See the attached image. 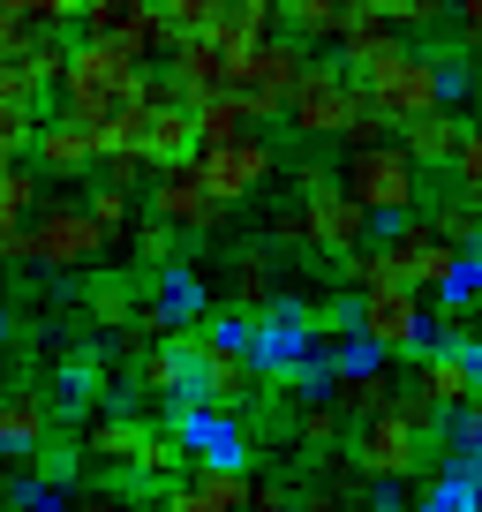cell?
Listing matches in <instances>:
<instances>
[{"mask_svg":"<svg viewBox=\"0 0 482 512\" xmlns=\"http://www.w3.org/2000/svg\"><path fill=\"white\" fill-rule=\"evenodd\" d=\"M151 68L144 61H129V53L113 46V38H83V46H68V61H61V113L68 121H83V128H98V121H113L121 106H136V83H144Z\"/></svg>","mask_w":482,"mask_h":512,"instance_id":"1","label":"cell"},{"mask_svg":"<svg viewBox=\"0 0 482 512\" xmlns=\"http://www.w3.org/2000/svg\"><path fill=\"white\" fill-rule=\"evenodd\" d=\"M287 121L302 128V136L385 144V121L362 106V91H354V76L339 61H302V76H294V91H287Z\"/></svg>","mask_w":482,"mask_h":512,"instance_id":"2","label":"cell"},{"mask_svg":"<svg viewBox=\"0 0 482 512\" xmlns=\"http://www.w3.org/2000/svg\"><path fill=\"white\" fill-rule=\"evenodd\" d=\"M332 181H339V196L362 204L370 219H415V204H422V166L407 159L400 144H354Z\"/></svg>","mask_w":482,"mask_h":512,"instance_id":"3","label":"cell"},{"mask_svg":"<svg viewBox=\"0 0 482 512\" xmlns=\"http://www.w3.org/2000/svg\"><path fill=\"white\" fill-rule=\"evenodd\" d=\"M354 91H362V106H370L385 128H407L415 113L445 106V91H437V53H415V46H392L385 61H370Z\"/></svg>","mask_w":482,"mask_h":512,"instance_id":"4","label":"cell"},{"mask_svg":"<svg viewBox=\"0 0 482 512\" xmlns=\"http://www.w3.org/2000/svg\"><path fill=\"white\" fill-rule=\"evenodd\" d=\"M302 61H309L302 46L264 38V46H249L234 68H226V98L241 106V128H249V136H257L264 121H279V113H287V91H294V76H302Z\"/></svg>","mask_w":482,"mask_h":512,"instance_id":"5","label":"cell"},{"mask_svg":"<svg viewBox=\"0 0 482 512\" xmlns=\"http://www.w3.org/2000/svg\"><path fill=\"white\" fill-rule=\"evenodd\" d=\"M294 189H302V204H294V219H302V249H324V256H354V249H370V211L347 204L339 196V181L324 174V166H302L294 174Z\"/></svg>","mask_w":482,"mask_h":512,"instance_id":"6","label":"cell"},{"mask_svg":"<svg viewBox=\"0 0 482 512\" xmlns=\"http://www.w3.org/2000/svg\"><path fill=\"white\" fill-rule=\"evenodd\" d=\"M241 354H249V369L257 377H272V384H287L294 400H317L324 384V347L309 332H294V324H279V317H249V339H241Z\"/></svg>","mask_w":482,"mask_h":512,"instance_id":"7","label":"cell"},{"mask_svg":"<svg viewBox=\"0 0 482 512\" xmlns=\"http://www.w3.org/2000/svg\"><path fill=\"white\" fill-rule=\"evenodd\" d=\"M354 339H370L385 362H415L422 347L437 339V317L422 294L392 287V294H354Z\"/></svg>","mask_w":482,"mask_h":512,"instance_id":"8","label":"cell"},{"mask_svg":"<svg viewBox=\"0 0 482 512\" xmlns=\"http://www.w3.org/2000/svg\"><path fill=\"white\" fill-rule=\"evenodd\" d=\"M347 460H354V475H370V482H422V460H430V437H415L400 422V407H385V415H370V422H354L347 430Z\"/></svg>","mask_w":482,"mask_h":512,"instance_id":"9","label":"cell"},{"mask_svg":"<svg viewBox=\"0 0 482 512\" xmlns=\"http://www.w3.org/2000/svg\"><path fill=\"white\" fill-rule=\"evenodd\" d=\"M159 430L174 437L181 452H196L211 475H249V430H241L234 415H211V407H196V400H174Z\"/></svg>","mask_w":482,"mask_h":512,"instance_id":"10","label":"cell"},{"mask_svg":"<svg viewBox=\"0 0 482 512\" xmlns=\"http://www.w3.org/2000/svg\"><path fill=\"white\" fill-rule=\"evenodd\" d=\"M196 181H204V196L211 204H249V196L264 189V181H272V144H264V136H234V144H211V151H196Z\"/></svg>","mask_w":482,"mask_h":512,"instance_id":"11","label":"cell"},{"mask_svg":"<svg viewBox=\"0 0 482 512\" xmlns=\"http://www.w3.org/2000/svg\"><path fill=\"white\" fill-rule=\"evenodd\" d=\"M106 249H113V234L83 204H61L46 219H31V264H46V272H91Z\"/></svg>","mask_w":482,"mask_h":512,"instance_id":"12","label":"cell"},{"mask_svg":"<svg viewBox=\"0 0 482 512\" xmlns=\"http://www.w3.org/2000/svg\"><path fill=\"white\" fill-rule=\"evenodd\" d=\"M196 369H204V332H166L159 347L136 354V384L159 400H196Z\"/></svg>","mask_w":482,"mask_h":512,"instance_id":"13","label":"cell"},{"mask_svg":"<svg viewBox=\"0 0 482 512\" xmlns=\"http://www.w3.org/2000/svg\"><path fill=\"white\" fill-rule=\"evenodd\" d=\"M136 317H144L151 332H196V324L211 317V294H204V279H196L189 264H159V279H151V309H136Z\"/></svg>","mask_w":482,"mask_h":512,"instance_id":"14","label":"cell"},{"mask_svg":"<svg viewBox=\"0 0 482 512\" xmlns=\"http://www.w3.org/2000/svg\"><path fill=\"white\" fill-rule=\"evenodd\" d=\"M257 400V369H249V354L241 347H211L204 339V369H196V407H211V415H234Z\"/></svg>","mask_w":482,"mask_h":512,"instance_id":"15","label":"cell"},{"mask_svg":"<svg viewBox=\"0 0 482 512\" xmlns=\"http://www.w3.org/2000/svg\"><path fill=\"white\" fill-rule=\"evenodd\" d=\"M151 219L174 226V234H204V226H219V204L204 196L196 166H159V181H151Z\"/></svg>","mask_w":482,"mask_h":512,"instance_id":"16","label":"cell"},{"mask_svg":"<svg viewBox=\"0 0 482 512\" xmlns=\"http://www.w3.org/2000/svg\"><path fill=\"white\" fill-rule=\"evenodd\" d=\"M422 362V377H415V392L437 407V415H452V407H475V369H482V354H460V347H422L415 354Z\"/></svg>","mask_w":482,"mask_h":512,"instance_id":"17","label":"cell"},{"mask_svg":"<svg viewBox=\"0 0 482 512\" xmlns=\"http://www.w3.org/2000/svg\"><path fill=\"white\" fill-rule=\"evenodd\" d=\"M38 166H0V264H31V211H38Z\"/></svg>","mask_w":482,"mask_h":512,"instance_id":"18","label":"cell"},{"mask_svg":"<svg viewBox=\"0 0 482 512\" xmlns=\"http://www.w3.org/2000/svg\"><path fill=\"white\" fill-rule=\"evenodd\" d=\"M31 151H38V166L46 174H83V166H98V136L83 121H31Z\"/></svg>","mask_w":482,"mask_h":512,"instance_id":"19","label":"cell"},{"mask_svg":"<svg viewBox=\"0 0 482 512\" xmlns=\"http://www.w3.org/2000/svg\"><path fill=\"white\" fill-rule=\"evenodd\" d=\"M166 512H249V475H174L166 482Z\"/></svg>","mask_w":482,"mask_h":512,"instance_id":"20","label":"cell"},{"mask_svg":"<svg viewBox=\"0 0 482 512\" xmlns=\"http://www.w3.org/2000/svg\"><path fill=\"white\" fill-rule=\"evenodd\" d=\"M226 68H234V61H226V53L211 46L204 31H196V38H174V68H166V76H174V91L196 106V98L226 91Z\"/></svg>","mask_w":482,"mask_h":512,"instance_id":"21","label":"cell"},{"mask_svg":"<svg viewBox=\"0 0 482 512\" xmlns=\"http://www.w3.org/2000/svg\"><path fill=\"white\" fill-rule=\"evenodd\" d=\"M46 437H53V400L46 392H8V400H0V452H8V460L38 452Z\"/></svg>","mask_w":482,"mask_h":512,"instance_id":"22","label":"cell"},{"mask_svg":"<svg viewBox=\"0 0 482 512\" xmlns=\"http://www.w3.org/2000/svg\"><path fill=\"white\" fill-rule=\"evenodd\" d=\"M136 159H144V166H189V159H196V121H189V106L144 113V144H136Z\"/></svg>","mask_w":482,"mask_h":512,"instance_id":"23","label":"cell"},{"mask_svg":"<svg viewBox=\"0 0 482 512\" xmlns=\"http://www.w3.org/2000/svg\"><path fill=\"white\" fill-rule=\"evenodd\" d=\"M460 136H467V121H460L452 106H437V113H415V121L400 128V151H407L415 166H445L452 151H460Z\"/></svg>","mask_w":482,"mask_h":512,"instance_id":"24","label":"cell"},{"mask_svg":"<svg viewBox=\"0 0 482 512\" xmlns=\"http://www.w3.org/2000/svg\"><path fill=\"white\" fill-rule=\"evenodd\" d=\"M392 46H400V31H392L385 16H370V8H362V16H347V23H339L332 61H339V68H370V61H385Z\"/></svg>","mask_w":482,"mask_h":512,"instance_id":"25","label":"cell"},{"mask_svg":"<svg viewBox=\"0 0 482 512\" xmlns=\"http://www.w3.org/2000/svg\"><path fill=\"white\" fill-rule=\"evenodd\" d=\"M144 437H151V422H144V415H98L91 430H83V452H91V460L129 467L136 452H144Z\"/></svg>","mask_w":482,"mask_h":512,"instance_id":"26","label":"cell"},{"mask_svg":"<svg viewBox=\"0 0 482 512\" xmlns=\"http://www.w3.org/2000/svg\"><path fill=\"white\" fill-rule=\"evenodd\" d=\"M482 294V256L467 249V256H452V272L430 287V317L445 324V317H467V302Z\"/></svg>","mask_w":482,"mask_h":512,"instance_id":"27","label":"cell"},{"mask_svg":"<svg viewBox=\"0 0 482 512\" xmlns=\"http://www.w3.org/2000/svg\"><path fill=\"white\" fill-rule=\"evenodd\" d=\"M422 226H430V234L445 241V249H475V234H482V219H475V196L445 189V196H437V211H430Z\"/></svg>","mask_w":482,"mask_h":512,"instance_id":"28","label":"cell"},{"mask_svg":"<svg viewBox=\"0 0 482 512\" xmlns=\"http://www.w3.org/2000/svg\"><path fill=\"white\" fill-rule=\"evenodd\" d=\"M332 392H339V415H347V430H354V422H370V415H385V407L392 400H400V392H392V369H377V377H354V384H332Z\"/></svg>","mask_w":482,"mask_h":512,"instance_id":"29","label":"cell"},{"mask_svg":"<svg viewBox=\"0 0 482 512\" xmlns=\"http://www.w3.org/2000/svg\"><path fill=\"white\" fill-rule=\"evenodd\" d=\"M189 121H196V151H211V144H234V136H249V128H241V106H234L226 91L196 98V106H189Z\"/></svg>","mask_w":482,"mask_h":512,"instance_id":"30","label":"cell"},{"mask_svg":"<svg viewBox=\"0 0 482 512\" xmlns=\"http://www.w3.org/2000/svg\"><path fill=\"white\" fill-rule=\"evenodd\" d=\"M294 445H302V452L347 445V415H339L332 400H302V415H294Z\"/></svg>","mask_w":482,"mask_h":512,"instance_id":"31","label":"cell"},{"mask_svg":"<svg viewBox=\"0 0 482 512\" xmlns=\"http://www.w3.org/2000/svg\"><path fill=\"white\" fill-rule=\"evenodd\" d=\"M407 512H482V482L475 475H430Z\"/></svg>","mask_w":482,"mask_h":512,"instance_id":"32","label":"cell"},{"mask_svg":"<svg viewBox=\"0 0 482 512\" xmlns=\"http://www.w3.org/2000/svg\"><path fill=\"white\" fill-rule=\"evenodd\" d=\"M272 256H264V249H249V256H241L234 249V309H272Z\"/></svg>","mask_w":482,"mask_h":512,"instance_id":"33","label":"cell"},{"mask_svg":"<svg viewBox=\"0 0 482 512\" xmlns=\"http://www.w3.org/2000/svg\"><path fill=\"white\" fill-rule=\"evenodd\" d=\"M377 369H385V354L370 347V339H332V347H324V377L332 384H354V377H377Z\"/></svg>","mask_w":482,"mask_h":512,"instance_id":"34","label":"cell"},{"mask_svg":"<svg viewBox=\"0 0 482 512\" xmlns=\"http://www.w3.org/2000/svg\"><path fill=\"white\" fill-rule=\"evenodd\" d=\"M98 384H106V362L98 354H68L61 362V415H83L98 400Z\"/></svg>","mask_w":482,"mask_h":512,"instance_id":"35","label":"cell"},{"mask_svg":"<svg viewBox=\"0 0 482 512\" xmlns=\"http://www.w3.org/2000/svg\"><path fill=\"white\" fill-rule=\"evenodd\" d=\"M38 98H46V76H38L23 53H0V106H8V113H31Z\"/></svg>","mask_w":482,"mask_h":512,"instance_id":"36","label":"cell"},{"mask_svg":"<svg viewBox=\"0 0 482 512\" xmlns=\"http://www.w3.org/2000/svg\"><path fill=\"white\" fill-rule=\"evenodd\" d=\"M347 279H354V294H392V287H407L400 264H392V249H354V256H347ZM407 294H415V287H407Z\"/></svg>","mask_w":482,"mask_h":512,"instance_id":"37","label":"cell"},{"mask_svg":"<svg viewBox=\"0 0 482 512\" xmlns=\"http://www.w3.org/2000/svg\"><path fill=\"white\" fill-rule=\"evenodd\" d=\"M174 467H181V445H174L166 430H151L144 452L129 460V475H136V490H144V482H159V490H166V482H174Z\"/></svg>","mask_w":482,"mask_h":512,"instance_id":"38","label":"cell"},{"mask_svg":"<svg viewBox=\"0 0 482 512\" xmlns=\"http://www.w3.org/2000/svg\"><path fill=\"white\" fill-rule=\"evenodd\" d=\"M91 324H98V332H129V324H136V294L121 287V279H98V287H91Z\"/></svg>","mask_w":482,"mask_h":512,"instance_id":"39","label":"cell"},{"mask_svg":"<svg viewBox=\"0 0 482 512\" xmlns=\"http://www.w3.org/2000/svg\"><path fill=\"white\" fill-rule=\"evenodd\" d=\"M136 16H151V0H83V31L91 38H121Z\"/></svg>","mask_w":482,"mask_h":512,"instance_id":"40","label":"cell"},{"mask_svg":"<svg viewBox=\"0 0 482 512\" xmlns=\"http://www.w3.org/2000/svg\"><path fill=\"white\" fill-rule=\"evenodd\" d=\"M452 0H370V16H385L392 31H430V23H445Z\"/></svg>","mask_w":482,"mask_h":512,"instance_id":"41","label":"cell"},{"mask_svg":"<svg viewBox=\"0 0 482 512\" xmlns=\"http://www.w3.org/2000/svg\"><path fill=\"white\" fill-rule=\"evenodd\" d=\"M159 8V23L174 38H196V31H211V16H219V0H151Z\"/></svg>","mask_w":482,"mask_h":512,"instance_id":"42","label":"cell"},{"mask_svg":"<svg viewBox=\"0 0 482 512\" xmlns=\"http://www.w3.org/2000/svg\"><path fill=\"white\" fill-rule=\"evenodd\" d=\"M83 211H91V219L106 226V234H129V211H136V196H129V189H91V204H83Z\"/></svg>","mask_w":482,"mask_h":512,"instance_id":"43","label":"cell"},{"mask_svg":"<svg viewBox=\"0 0 482 512\" xmlns=\"http://www.w3.org/2000/svg\"><path fill=\"white\" fill-rule=\"evenodd\" d=\"M452 189H460V196H475L482 189V136H475V128H467V136H460V151H452Z\"/></svg>","mask_w":482,"mask_h":512,"instance_id":"44","label":"cell"},{"mask_svg":"<svg viewBox=\"0 0 482 512\" xmlns=\"http://www.w3.org/2000/svg\"><path fill=\"white\" fill-rule=\"evenodd\" d=\"M8 512H68V490H53V482H31V475H23L16 490H8Z\"/></svg>","mask_w":482,"mask_h":512,"instance_id":"45","label":"cell"},{"mask_svg":"<svg viewBox=\"0 0 482 512\" xmlns=\"http://www.w3.org/2000/svg\"><path fill=\"white\" fill-rule=\"evenodd\" d=\"M437 437H445L452 452H482V415H475V407H452V415H445V430H437Z\"/></svg>","mask_w":482,"mask_h":512,"instance_id":"46","label":"cell"},{"mask_svg":"<svg viewBox=\"0 0 482 512\" xmlns=\"http://www.w3.org/2000/svg\"><path fill=\"white\" fill-rule=\"evenodd\" d=\"M151 166L136 159V151H113V159H98V189H136Z\"/></svg>","mask_w":482,"mask_h":512,"instance_id":"47","label":"cell"},{"mask_svg":"<svg viewBox=\"0 0 482 512\" xmlns=\"http://www.w3.org/2000/svg\"><path fill=\"white\" fill-rule=\"evenodd\" d=\"M68 512H129V482H106V490H68Z\"/></svg>","mask_w":482,"mask_h":512,"instance_id":"48","label":"cell"},{"mask_svg":"<svg viewBox=\"0 0 482 512\" xmlns=\"http://www.w3.org/2000/svg\"><path fill=\"white\" fill-rule=\"evenodd\" d=\"M136 256H144V264H174V226H136Z\"/></svg>","mask_w":482,"mask_h":512,"instance_id":"49","label":"cell"},{"mask_svg":"<svg viewBox=\"0 0 482 512\" xmlns=\"http://www.w3.org/2000/svg\"><path fill=\"white\" fill-rule=\"evenodd\" d=\"M249 512H294V482H249Z\"/></svg>","mask_w":482,"mask_h":512,"instance_id":"50","label":"cell"},{"mask_svg":"<svg viewBox=\"0 0 482 512\" xmlns=\"http://www.w3.org/2000/svg\"><path fill=\"white\" fill-rule=\"evenodd\" d=\"M370 512H407V497L392 490V482H377V497H370Z\"/></svg>","mask_w":482,"mask_h":512,"instance_id":"51","label":"cell"},{"mask_svg":"<svg viewBox=\"0 0 482 512\" xmlns=\"http://www.w3.org/2000/svg\"><path fill=\"white\" fill-rule=\"evenodd\" d=\"M0 332H8V302H0Z\"/></svg>","mask_w":482,"mask_h":512,"instance_id":"52","label":"cell"}]
</instances>
